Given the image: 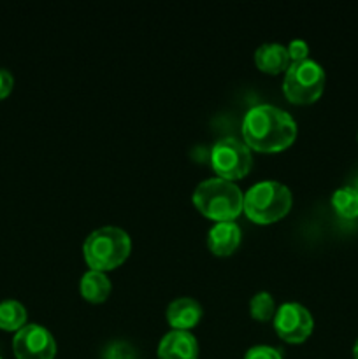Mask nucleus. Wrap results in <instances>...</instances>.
Masks as SVG:
<instances>
[{"mask_svg":"<svg viewBox=\"0 0 358 359\" xmlns=\"http://www.w3.org/2000/svg\"><path fill=\"white\" fill-rule=\"evenodd\" d=\"M242 135L249 147L265 153L290 146L297 135V123L290 112L272 104L248 109L242 119Z\"/></svg>","mask_w":358,"mask_h":359,"instance_id":"1","label":"nucleus"},{"mask_svg":"<svg viewBox=\"0 0 358 359\" xmlns=\"http://www.w3.org/2000/svg\"><path fill=\"white\" fill-rule=\"evenodd\" d=\"M193 203L207 217L232 221L242 210L244 195L235 182L223 177H209L199 182L193 191Z\"/></svg>","mask_w":358,"mask_h":359,"instance_id":"2","label":"nucleus"},{"mask_svg":"<svg viewBox=\"0 0 358 359\" xmlns=\"http://www.w3.org/2000/svg\"><path fill=\"white\" fill-rule=\"evenodd\" d=\"M293 196L290 188L279 181H260L244 193L242 209L255 223H272L290 210Z\"/></svg>","mask_w":358,"mask_h":359,"instance_id":"3","label":"nucleus"},{"mask_svg":"<svg viewBox=\"0 0 358 359\" xmlns=\"http://www.w3.org/2000/svg\"><path fill=\"white\" fill-rule=\"evenodd\" d=\"M130 248V235L123 228L107 224L88 235L83 244V252L91 269L109 270L125 262Z\"/></svg>","mask_w":358,"mask_h":359,"instance_id":"4","label":"nucleus"},{"mask_svg":"<svg viewBox=\"0 0 358 359\" xmlns=\"http://www.w3.org/2000/svg\"><path fill=\"white\" fill-rule=\"evenodd\" d=\"M325 88V70L316 60L305 58L291 62L283 81V91L295 104H311L318 100Z\"/></svg>","mask_w":358,"mask_h":359,"instance_id":"5","label":"nucleus"},{"mask_svg":"<svg viewBox=\"0 0 358 359\" xmlns=\"http://www.w3.org/2000/svg\"><path fill=\"white\" fill-rule=\"evenodd\" d=\"M251 149L244 140L237 137H221L211 149V165L218 177L232 179L244 177L251 167Z\"/></svg>","mask_w":358,"mask_h":359,"instance_id":"6","label":"nucleus"},{"mask_svg":"<svg viewBox=\"0 0 358 359\" xmlns=\"http://www.w3.org/2000/svg\"><path fill=\"white\" fill-rule=\"evenodd\" d=\"M18 359H55L56 342L53 333L41 325H25L13 340Z\"/></svg>","mask_w":358,"mask_h":359,"instance_id":"7","label":"nucleus"},{"mask_svg":"<svg viewBox=\"0 0 358 359\" xmlns=\"http://www.w3.org/2000/svg\"><path fill=\"white\" fill-rule=\"evenodd\" d=\"M312 316L307 309L298 302H284L276 309L274 314V328L281 339L288 342H302L312 332Z\"/></svg>","mask_w":358,"mask_h":359,"instance_id":"8","label":"nucleus"},{"mask_svg":"<svg viewBox=\"0 0 358 359\" xmlns=\"http://www.w3.org/2000/svg\"><path fill=\"white\" fill-rule=\"evenodd\" d=\"M160 359H197L199 342L188 330H171L158 344Z\"/></svg>","mask_w":358,"mask_h":359,"instance_id":"9","label":"nucleus"},{"mask_svg":"<svg viewBox=\"0 0 358 359\" xmlns=\"http://www.w3.org/2000/svg\"><path fill=\"white\" fill-rule=\"evenodd\" d=\"M241 228L235 221H218L207 231V245L218 256H227L241 242Z\"/></svg>","mask_w":358,"mask_h":359,"instance_id":"10","label":"nucleus"},{"mask_svg":"<svg viewBox=\"0 0 358 359\" xmlns=\"http://www.w3.org/2000/svg\"><path fill=\"white\" fill-rule=\"evenodd\" d=\"M202 305L190 297H179L168 304L167 319L174 330H188L202 318Z\"/></svg>","mask_w":358,"mask_h":359,"instance_id":"11","label":"nucleus"},{"mask_svg":"<svg viewBox=\"0 0 358 359\" xmlns=\"http://www.w3.org/2000/svg\"><path fill=\"white\" fill-rule=\"evenodd\" d=\"M255 62L260 70L277 74L281 70H286L290 67V55H288L286 46L279 42H263L256 48Z\"/></svg>","mask_w":358,"mask_h":359,"instance_id":"12","label":"nucleus"},{"mask_svg":"<svg viewBox=\"0 0 358 359\" xmlns=\"http://www.w3.org/2000/svg\"><path fill=\"white\" fill-rule=\"evenodd\" d=\"M111 280L104 270L90 269L79 280L81 294L90 302H104L111 293Z\"/></svg>","mask_w":358,"mask_h":359,"instance_id":"13","label":"nucleus"},{"mask_svg":"<svg viewBox=\"0 0 358 359\" xmlns=\"http://www.w3.org/2000/svg\"><path fill=\"white\" fill-rule=\"evenodd\" d=\"M332 205L336 212L346 219L358 217V189L350 184L336 189L332 195Z\"/></svg>","mask_w":358,"mask_h":359,"instance_id":"14","label":"nucleus"},{"mask_svg":"<svg viewBox=\"0 0 358 359\" xmlns=\"http://www.w3.org/2000/svg\"><path fill=\"white\" fill-rule=\"evenodd\" d=\"M27 323V309L18 300L0 302V328L13 332L21 330Z\"/></svg>","mask_w":358,"mask_h":359,"instance_id":"15","label":"nucleus"},{"mask_svg":"<svg viewBox=\"0 0 358 359\" xmlns=\"http://www.w3.org/2000/svg\"><path fill=\"white\" fill-rule=\"evenodd\" d=\"M249 312L255 319L267 321L276 314V302L269 291H258L249 300Z\"/></svg>","mask_w":358,"mask_h":359,"instance_id":"16","label":"nucleus"},{"mask_svg":"<svg viewBox=\"0 0 358 359\" xmlns=\"http://www.w3.org/2000/svg\"><path fill=\"white\" fill-rule=\"evenodd\" d=\"M244 359H283L281 351L270 346H253L249 347Z\"/></svg>","mask_w":358,"mask_h":359,"instance_id":"17","label":"nucleus"},{"mask_svg":"<svg viewBox=\"0 0 358 359\" xmlns=\"http://www.w3.org/2000/svg\"><path fill=\"white\" fill-rule=\"evenodd\" d=\"M288 49V55H290V60L293 62H298V60H305L309 58V46L304 39H293L290 41V44L286 46Z\"/></svg>","mask_w":358,"mask_h":359,"instance_id":"18","label":"nucleus"},{"mask_svg":"<svg viewBox=\"0 0 358 359\" xmlns=\"http://www.w3.org/2000/svg\"><path fill=\"white\" fill-rule=\"evenodd\" d=\"M133 353L130 349V346L123 342H116L111 344L105 351V359H132Z\"/></svg>","mask_w":358,"mask_h":359,"instance_id":"19","label":"nucleus"},{"mask_svg":"<svg viewBox=\"0 0 358 359\" xmlns=\"http://www.w3.org/2000/svg\"><path fill=\"white\" fill-rule=\"evenodd\" d=\"M13 84H14V79H13V76H11L9 70L0 69V100H2V98H6L7 95L11 93V90H13Z\"/></svg>","mask_w":358,"mask_h":359,"instance_id":"20","label":"nucleus"},{"mask_svg":"<svg viewBox=\"0 0 358 359\" xmlns=\"http://www.w3.org/2000/svg\"><path fill=\"white\" fill-rule=\"evenodd\" d=\"M350 186H353L354 189H358V170L354 172V175H353V181H351V184Z\"/></svg>","mask_w":358,"mask_h":359,"instance_id":"21","label":"nucleus"},{"mask_svg":"<svg viewBox=\"0 0 358 359\" xmlns=\"http://www.w3.org/2000/svg\"><path fill=\"white\" fill-rule=\"evenodd\" d=\"M353 356H354V359H358V339H357V342H354V347H353Z\"/></svg>","mask_w":358,"mask_h":359,"instance_id":"22","label":"nucleus"},{"mask_svg":"<svg viewBox=\"0 0 358 359\" xmlns=\"http://www.w3.org/2000/svg\"><path fill=\"white\" fill-rule=\"evenodd\" d=\"M0 359H2V358H0Z\"/></svg>","mask_w":358,"mask_h":359,"instance_id":"23","label":"nucleus"}]
</instances>
